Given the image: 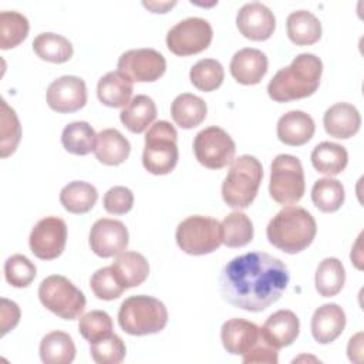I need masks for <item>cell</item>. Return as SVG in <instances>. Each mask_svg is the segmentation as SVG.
<instances>
[{
	"label": "cell",
	"mask_w": 364,
	"mask_h": 364,
	"mask_svg": "<svg viewBox=\"0 0 364 364\" xmlns=\"http://www.w3.org/2000/svg\"><path fill=\"white\" fill-rule=\"evenodd\" d=\"M290 280L287 266L264 252H250L228 262L219 276L225 301L246 311H263L274 304Z\"/></svg>",
	"instance_id": "cell-1"
},
{
	"label": "cell",
	"mask_w": 364,
	"mask_h": 364,
	"mask_svg": "<svg viewBox=\"0 0 364 364\" xmlns=\"http://www.w3.org/2000/svg\"><path fill=\"white\" fill-rule=\"evenodd\" d=\"M321 73V60L311 53H301L294 57L290 65L274 74L267 85V94L276 102L310 97L320 85Z\"/></svg>",
	"instance_id": "cell-2"
},
{
	"label": "cell",
	"mask_w": 364,
	"mask_h": 364,
	"mask_svg": "<svg viewBox=\"0 0 364 364\" xmlns=\"http://www.w3.org/2000/svg\"><path fill=\"white\" fill-rule=\"evenodd\" d=\"M317 233V225L309 210L300 206H284L273 216L266 228L270 245L294 255L309 247Z\"/></svg>",
	"instance_id": "cell-3"
},
{
	"label": "cell",
	"mask_w": 364,
	"mask_h": 364,
	"mask_svg": "<svg viewBox=\"0 0 364 364\" xmlns=\"http://www.w3.org/2000/svg\"><path fill=\"white\" fill-rule=\"evenodd\" d=\"M262 179L263 166L256 156L240 155L233 159L222 183L225 203L237 210L249 208L257 195Z\"/></svg>",
	"instance_id": "cell-4"
},
{
	"label": "cell",
	"mask_w": 364,
	"mask_h": 364,
	"mask_svg": "<svg viewBox=\"0 0 364 364\" xmlns=\"http://www.w3.org/2000/svg\"><path fill=\"white\" fill-rule=\"evenodd\" d=\"M118 324L131 336L155 334L168 324V310L161 300L152 296H131L119 306Z\"/></svg>",
	"instance_id": "cell-5"
},
{
	"label": "cell",
	"mask_w": 364,
	"mask_h": 364,
	"mask_svg": "<svg viewBox=\"0 0 364 364\" xmlns=\"http://www.w3.org/2000/svg\"><path fill=\"white\" fill-rule=\"evenodd\" d=\"M178 132L168 121L152 124L145 134L142 165L152 175H166L178 164Z\"/></svg>",
	"instance_id": "cell-6"
},
{
	"label": "cell",
	"mask_w": 364,
	"mask_h": 364,
	"mask_svg": "<svg viewBox=\"0 0 364 364\" xmlns=\"http://www.w3.org/2000/svg\"><path fill=\"white\" fill-rule=\"evenodd\" d=\"M175 239L179 249L188 255H208L223 243L222 225L210 216H188L178 225Z\"/></svg>",
	"instance_id": "cell-7"
},
{
	"label": "cell",
	"mask_w": 364,
	"mask_h": 364,
	"mask_svg": "<svg viewBox=\"0 0 364 364\" xmlns=\"http://www.w3.org/2000/svg\"><path fill=\"white\" fill-rule=\"evenodd\" d=\"M38 299L47 310L64 320L78 318L87 303L84 293L61 274H51L40 283Z\"/></svg>",
	"instance_id": "cell-8"
},
{
	"label": "cell",
	"mask_w": 364,
	"mask_h": 364,
	"mask_svg": "<svg viewBox=\"0 0 364 364\" xmlns=\"http://www.w3.org/2000/svg\"><path fill=\"white\" fill-rule=\"evenodd\" d=\"M306 191L304 171L297 156L277 155L272 162L269 193L279 205L297 203Z\"/></svg>",
	"instance_id": "cell-9"
},
{
	"label": "cell",
	"mask_w": 364,
	"mask_h": 364,
	"mask_svg": "<svg viewBox=\"0 0 364 364\" xmlns=\"http://www.w3.org/2000/svg\"><path fill=\"white\" fill-rule=\"evenodd\" d=\"M213 30L202 17H188L176 23L166 33V47L179 57L198 54L206 50L212 41Z\"/></svg>",
	"instance_id": "cell-10"
},
{
	"label": "cell",
	"mask_w": 364,
	"mask_h": 364,
	"mask_svg": "<svg viewBox=\"0 0 364 364\" xmlns=\"http://www.w3.org/2000/svg\"><path fill=\"white\" fill-rule=\"evenodd\" d=\"M193 152L200 165L209 169H220L232 164L236 145L232 136L219 127H208L199 131L193 139Z\"/></svg>",
	"instance_id": "cell-11"
},
{
	"label": "cell",
	"mask_w": 364,
	"mask_h": 364,
	"mask_svg": "<svg viewBox=\"0 0 364 364\" xmlns=\"http://www.w3.org/2000/svg\"><path fill=\"white\" fill-rule=\"evenodd\" d=\"M117 67L132 82H154L165 74L166 60L154 48H134L118 58Z\"/></svg>",
	"instance_id": "cell-12"
},
{
	"label": "cell",
	"mask_w": 364,
	"mask_h": 364,
	"mask_svg": "<svg viewBox=\"0 0 364 364\" xmlns=\"http://www.w3.org/2000/svg\"><path fill=\"white\" fill-rule=\"evenodd\" d=\"M67 242V225L61 218L46 216L31 229L28 245L33 255L41 260L57 259Z\"/></svg>",
	"instance_id": "cell-13"
},
{
	"label": "cell",
	"mask_w": 364,
	"mask_h": 364,
	"mask_svg": "<svg viewBox=\"0 0 364 364\" xmlns=\"http://www.w3.org/2000/svg\"><path fill=\"white\" fill-rule=\"evenodd\" d=\"M128 229L121 220L101 218L91 226L90 247L100 257H114L125 252L128 246Z\"/></svg>",
	"instance_id": "cell-14"
},
{
	"label": "cell",
	"mask_w": 364,
	"mask_h": 364,
	"mask_svg": "<svg viewBox=\"0 0 364 364\" xmlns=\"http://www.w3.org/2000/svg\"><path fill=\"white\" fill-rule=\"evenodd\" d=\"M48 107L60 114L75 112L87 104V87L77 75H63L47 88Z\"/></svg>",
	"instance_id": "cell-15"
},
{
	"label": "cell",
	"mask_w": 364,
	"mask_h": 364,
	"mask_svg": "<svg viewBox=\"0 0 364 364\" xmlns=\"http://www.w3.org/2000/svg\"><path fill=\"white\" fill-rule=\"evenodd\" d=\"M236 27L239 33L253 41L270 38L276 28L273 11L260 1H252L242 6L236 14Z\"/></svg>",
	"instance_id": "cell-16"
},
{
	"label": "cell",
	"mask_w": 364,
	"mask_h": 364,
	"mask_svg": "<svg viewBox=\"0 0 364 364\" xmlns=\"http://www.w3.org/2000/svg\"><path fill=\"white\" fill-rule=\"evenodd\" d=\"M260 338V327L245 318H230L225 321L220 328L222 344L232 355L249 353Z\"/></svg>",
	"instance_id": "cell-17"
},
{
	"label": "cell",
	"mask_w": 364,
	"mask_h": 364,
	"mask_svg": "<svg viewBox=\"0 0 364 364\" xmlns=\"http://www.w3.org/2000/svg\"><path fill=\"white\" fill-rule=\"evenodd\" d=\"M267 57L263 51L252 47L236 51L230 60L232 77L243 85H255L262 81L267 73Z\"/></svg>",
	"instance_id": "cell-18"
},
{
	"label": "cell",
	"mask_w": 364,
	"mask_h": 364,
	"mask_svg": "<svg viewBox=\"0 0 364 364\" xmlns=\"http://www.w3.org/2000/svg\"><path fill=\"white\" fill-rule=\"evenodd\" d=\"M300 321L296 313L287 309L277 310L267 317L264 324L260 327L263 338L276 350L290 346L299 336Z\"/></svg>",
	"instance_id": "cell-19"
},
{
	"label": "cell",
	"mask_w": 364,
	"mask_h": 364,
	"mask_svg": "<svg viewBox=\"0 0 364 364\" xmlns=\"http://www.w3.org/2000/svg\"><path fill=\"white\" fill-rule=\"evenodd\" d=\"M346 327V313L336 303H327L316 309L311 317V334L320 344H328L337 340Z\"/></svg>",
	"instance_id": "cell-20"
},
{
	"label": "cell",
	"mask_w": 364,
	"mask_h": 364,
	"mask_svg": "<svg viewBox=\"0 0 364 364\" xmlns=\"http://www.w3.org/2000/svg\"><path fill=\"white\" fill-rule=\"evenodd\" d=\"M323 125L330 136L348 139L358 132L361 127V115L353 104L337 102L326 109Z\"/></svg>",
	"instance_id": "cell-21"
},
{
	"label": "cell",
	"mask_w": 364,
	"mask_h": 364,
	"mask_svg": "<svg viewBox=\"0 0 364 364\" xmlns=\"http://www.w3.org/2000/svg\"><path fill=\"white\" fill-rule=\"evenodd\" d=\"M314 131L316 125L313 118L307 112L299 109L283 114L276 127L277 138L290 146L304 145L313 138Z\"/></svg>",
	"instance_id": "cell-22"
},
{
	"label": "cell",
	"mask_w": 364,
	"mask_h": 364,
	"mask_svg": "<svg viewBox=\"0 0 364 364\" xmlns=\"http://www.w3.org/2000/svg\"><path fill=\"white\" fill-rule=\"evenodd\" d=\"M132 81L119 71H109L97 84L98 100L111 108H124L131 101Z\"/></svg>",
	"instance_id": "cell-23"
},
{
	"label": "cell",
	"mask_w": 364,
	"mask_h": 364,
	"mask_svg": "<svg viewBox=\"0 0 364 364\" xmlns=\"http://www.w3.org/2000/svg\"><path fill=\"white\" fill-rule=\"evenodd\" d=\"M131 152L129 141L115 128L102 129L97 134L95 158L108 166H117L127 161Z\"/></svg>",
	"instance_id": "cell-24"
},
{
	"label": "cell",
	"mask_w": 364,
	"mask_h": 364,
	"mask_svg": "<svg viewBox=\"0 0 364 364\" xmlns=\"http://www.w3.org/2000/svg\"><path fill=\"white\" fill-rule=\"evenodd\" d=\"M114 274L125 289L142 284L149 274V264L145 256L138 252H122L111 264Z\"/></svg>",
	"instance_id": "cell-25"
},
{
	"label": "cell",
	"mask_w": 364,
	"mask_h": 364,
	"mask_svg": "<svg viewBox=\"0 0 364 364\" xmlns=\"http://www.w3.org/2000/svg\"><path fill=\"white\" fill-rule=\"evenodd\" d=\"M206 102L200 97L189 92L179 94L171 105L173 122L183 129H191L200 125L206 118Z\"/></svg>",
	"instance_id": "cell-26"
},
{
	"label": "cell",
	"mask_w": 364,
	"mask_h": 364,
	"mask_svg": "<svg viewBox=\"0 0 364 364\" xmlns=\"http://www.w3.org/2000/svg\"><path fill=\"white\" fill-rule=\"evenodd\" d=\"M310 159L317 172L334 176L346 169L348 164V154L343 145L324 141L313 148Z\"/></svg>",
	"instance_id": "cell-27"
},
{
	"label": "cell",
	"mask_w": 364,
	"mask_h": 364,
	"mask_svg": "<svg viewBox=\"0 0 364 364\" xmlns=\"http://www.w3.org/2000/svg\"><path fill=\"white\" fill-rule=\"evenodd\" d=\"M287 36L296 46H310L321 37L320 20L307 10H297L287 16L286 20Z\"/></svg>",
	"instance_id": "cell-28"
},
{
	"label": "cell",
	"mask_w": 364,
	"mask_h": 364,
	"mask_svg": "<svg viewBox=\"0 0 364 364\" xmlns=\"http://www.w3.org/2000/svg\"><path fill=\"white\" fill-rule=\"evenodd\" d=\"M156 118V105L148 95L134 97L119 112V119L134 134L144 132Z\"/></svg>",
	"instance_id": "cell-29"
},
{
	"label": "cell",
	"mask_w": 364,
	"mask_h": 364,
	"mask_svg": "<svg viewBox=\"0 0 364 364\" xmlns=\"http://www.w3.org/2000/svg\"><path fill=\"white\" fill-rule=\"evenodd\" d=\"M40 358L46 364H70L75 358V344L65 331H51L40 341Z\"/></svg>",
	"instance_id": "cell-30"
},
{
	"label": "cell",
	"mask_w": 364,
	"mask_h": 364,
	"mask_svg": "<svg viewBox=\"0 0 364 364\" xmlns=\"http://www.w3.org/2000/svg\"><path fill=\"white\" fill-rule=\"evenodd\" d=\"M98 199V192L94 185L84 181H73L67 183L60 192V202L63 208L75 215L90 212Z\"/></svg>",
	"instance_id": "cell-31"
},
{
	"label": "cell",
	"mask_w": 364,
	"mask_h": 364,
	"mask_svg": "<svg viewBox=\"0 0 364 364\" xmlns=\"http://www.w3.org/2000/svg\"><path fill=\"white\" fill-rule=\"evenodd\" d=\"M61 144L67 152L84 156L94 152L97 134L87 121H74L64 127L61 132Z\"/></svg>",
	"instance_id": "cell-32"
},
{
	"label": "cell",
	"mask_w": 364,
	"mask_h": 364,
	"mask_svg": "<svg viewBox=\"0 0 364 364\" xmlns=\"http://www.w3.org/2000/svg\"><path fill=\"white\" fill-rule=\"evenodd\" d=\"M346 283V270L337 257L323 259L314 274L316 290L323 297H333L341 291Z\"/></svg>",
	"instance_id": "cell-33"
},
{
	"label": "cell",
	"mask_w": 364,
	"mask_h": 364,
	"mask_svg": "<svg viewBox=\"0 0 364 364\" xmlns=\"http://www.w3.org/2000/svg\"><path fill=\"white\" fill-rule=\"evenodd\" d=\"M33 50L41 60L61 64L73 57V44L55 33H41L33 40Z\"/></svg>",
	"instance_id": "cell-34"
},
{
	"label": "cell",
	"mask_w": 364,
	"mask_h": 364,
	"mask_svg": "<svg viewBox=\"0 0 364 364\" xmlns=\"http://www.w3.org/2000/svg\"><path fill=\"white\" fill-rule=\"evenodd\" d=\"M344 198L346 193L343 183L330 176L317 179L311 188V200L314 206L324 213L338 210L344 202Z\"/></svg>",
	"instance_id": "cell-35"
},
{
	"label": "cell",
	"mask_w": 364,
	"mask_h": 364,
	"mask_svg": "<svg viewBox=\"0 0 364 364\" xmlns=\"http://www.w3.org/2000/svg\"><path fill=\"white\" fill-rule=\"evenodd\" d=\"M220 225L223 243L228 247H243L253 239V223L250 218L240 210L229 213Z\"/></svg>",
	"instance_id": "cell-36"
},
{
	"label": "cell",
	"mask_w": 364,
	"mask_h": 364,
	"mask_svg": "<svg viewBox=\"0 0 364 364\" xmlns=\"http://www.w3.org/2000/svg\"><path fill=\"white\" fill-rule=\"evenodd\" d=\"M28 20L18 11L0 13V48L9 50L23 43L28 34Z\"/></svg>",
	"instance_id": "cell-37"
},
{
	"label": "cell",
	"mask_w": 364,
	"mask_h": 364,
	"mask_svg": "<svg viewBox=\"0 0 364 364\" xmlns=\"http://www.w3.org/2000/svg\"><path fill=\"white\" fill-rule=\"evenodd\" d=\"M189 78L193 87L203 92H210L219 88L225 78L223 65L213 58H202L192 65Z\"/></svg>",
	"instance_id": "cell-38"
},
{
	"label": "cell",
	"mask_w": 364,
	"mask_h": 364,
	"mask_svg": "<svg viewBox=\"0 0 364 364\" xmlns=\"http://www.w3.org/2000/svg\"><path fill=\"white\" fill-rule=\"evenodd\" d=\"M0 136V155L1 158H7L16 151L21 139V125L16 111L11 107H9V104L4 100H1Z\"/></svg>",
	"instance_id": "cell-39"
},
{
	"label": "cell",
	"mask_w": 364,
	"mask_h": 364,
	"mask_svg": "<svg viewBox=\"0 0 364 364\" xmlns=\"http://www.w3.org/2000/svg\"><path fill=\"white\" fill-rule=\"evenodd\" d=\"M78 330L91 344L112 334V320L109 314L102 310H91L81 316Z\"/></svg>",
	"instance_id": "cell-40"
},
{
	"label": "cell",
	"mask_w": 364,
	"mask_h": 364,
	"mask_svg": "<svg viewBox=\"0 0 364 364\" xmlns=\"http://www.w3.org/2000/svg\"><path fill=\"white\" fill-rule=\"evenodd\" d=\"M125 343L117 334L90 344V354L97 364H119L125 358Z\"/></svg>",
	"instance_id": "cell-41"
},
{
	"label": "cell",
	"mask_w": 364,
	"mask_h": 364,
	"mask_svg": "<svg viewBox=\"0 0 364 364\" xmlns=\"http://www.w3.org/2000/svg\"><path fill=\"white\" fill-rule=\"evenodd\" d=\"M34 263L24 255H13L4 263V277L14 287H27L36 277Z\"/></svg>",
	"instance_id": "cell-42"
},
{
	"label": "cell",
	"mask_w": 364,
	"mask_h": 364,
	"mask_svg": "<svg viewBox=\"0 0 364 364\" xmlns=\"http://www.w3.org/2000/svg\"><path fill=\"white\" fill-rule=\"evenodd\" d=\"M90 287L97 299L107 301L118 299L127 290L114 274L111 266L98 269L90 279Z\"/></svg>",
	"instance_id": "cell-43"
},
{
	"label": "cell",
	"mask_w": 364,
	"mask_h": 364,
	"mask_svg": "<svg viewBox=\"0 0 364 364\" xmlns=\"http://www.w3.org/2000/svg\"><path fill=\"white\" fill-rule=\"evenodd\" d=\"M102 203L108 213L124 215L134 206V193L127 186H112L105 192Z\"/></svg>",
	"instance_id": "cell-44"
},
{
	"label": "cell",
	"mask_w": 364,
	"mask_h": 364,
	"mask_svg": "<svg viewBox=\"0 0 364 364\" xmlns=\"http://www.w3.org/2000/svg\"><path fill=\"white\" fill-rule=\"evenodd\" d=\"M262 334V333H260ZM274 347H272L262 336L259 343L246 354H243L242 361L245 364H253V363H266V364H277L279 355Z\"/></svg>",
	"instance_id": "cell-45"
},
{
	"label": "cell",
	"mask_w": 364,
	"mask_h": 364,
	"mask_svg": "<svg viewBox=\"0 0 364 364\" xmlns=\"http://www.w3.org/2000/svg\"><path fill=\"white\" fill-rule=\"evenodd\" d=\"M20 307L17 303L3 297L1 299V309H0V327H1V336L7 334L10 330H13L18 321H20Z\"/></svg>",
	"instance_id": "cell-46"
},
{
	"label": "cell",
	"mask_w": 364,
	"mask_h": 364,
	"mask_svg": "<svg viewBox=\"0 0 364 364\" xmlns=\"http://www.w3.org/2000/svg\"><path fill=\"white\" fill-rule=\"evenodd\" d=\"M363 333H357L354 337L350 338L348 347H347V353H348V358L351 361L360 363L361 361V353H363Z\"/></svg>",
	"instance_id": "cell-47"
},
{
	"label": "cell",
	"mask_w": 364,
	"mask_h": 364,
	"mask_svg": "<svg viewBox=\"0 0 364 364\" xmlns=\"http://www.w3.org/2000/svg\"><path fill=\"white\" fill-rule=\"evenodd\" d=\"M142 4L152 13H166L168 9L176 4V1H142Z\"/></svg>",
	"instance_id": "cell-48"
}]
</instances>
